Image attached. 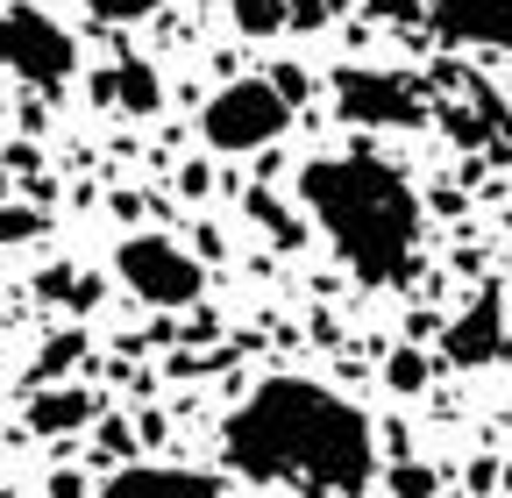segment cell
Returning a JSON list of instances; mask_svg holds the SVG:
<instances>
[{"label": "cell", "instance_id": "1", "mask_svg": "<svg viewBox=\"0 0 512 498\" xmlns=\"http://www.w3.org/2000/svg\"><path fill=\"white\" fill-rule=\"evenodd\" d=\"M221 456L249 484H299V491H328V498L363 491L377 470L363 406H349L342 392L313 385V378H264L228 413Z\"/></svg>", "mask_w": 512, "mask_h": 498}, {"label": "cell", "instance_id": "2", "mask_svg": "<svg viewBox=\"0 0 512 498\" xmlns=\"http://www.w3.org/2000/svg\"><path fill=\"white\" fill-rule=\"evenodd\" d=\"M299 200L320 221V235L335 242V257L363 285H399L413 271L420 249V193L406 185L399 164H384L370 150L349 157H313L299 171Z\"/></svg>", "mask_w": 512, "mask_h": 498}, {"label": "cell", "instance_id": "3", "mask_svg": "<svg viewBox=\"0 0 512 498\" xmlns=\"http://www.w3.org/2000/svg\"><path fill=\"white\" fill-rule=\"evenodd\" d=\"M292 129V100L278 93V79H228L207 114H200V136L221 157H249V150H271Z\"/></svg>", "mask_w": 512, "mask_h": 498}, {"label": "cell", "instance_id": "4", "mask_svg": "<svg viewBox=\"0 0 512 498\" xmlns=\"http://www.w3.org/2000/svg\"><path fill=\"white\" fill-rule=\"evenodd\" d=\"M114 278L136 292L143 306H192L207 292L200 257H192L185 242H171V235H128L114 249Z\"/></svg>", "mask_w": 512, "mask_h": 498}, {"label": "cell", "instance_id": "5", "mask_svg": "<svg viewBox=\"0 0 512 498\" xmlns=\"http://www.w3.org/2000/svg\"><path fill=\"white\" fill-rule=\"evenodd\" d=\"M79 65L72 29H57L43 8H8L0 15V72H15L29 86H64Z\"/></svg>", "mask_w": 512, "mask_h": 498}, {"label": "cell", "instance_id": "6", "mask_svg": "<svg viewBox=\"0 0 512 498\" xmlns=\"http://www.w3.org/2000/svg\"><path fill=\"white\" fill-rule=\"evenodd\" d=\"M335 107L356 129H413L427 114V93L406 72H370V65H342L335 72Z\"/></svg>", "mask_w": 512, "mask_h": 498}, {"label": "cell", "instance_id": "7", "mask_svg": "<svg viewBox=\"0 0 512 498\" xmlns=\"http://www.w3.org/2000/svg\"><path fill=\"white\" fill-rule=\"evenodd\" d=\"M441 356L456 363V370H484V363L505 356V299H498L491 285H484V292L463 306V314L441 328Z\"/></svg>", "mask_w": 512, "mask_h": 498}, {"label": "cell", "instance_id": "8", "mask_svg": "<svg viewBox=\"0 0 512 498\" xmlns=\"http://www.w3.org/2000/svg\"><path fill=\"white\" fill-rule=\"evenodd\" d=\"M427 22L456 50H512V0H427Z\"/></svg>", "mask_w": 512, "mask_h": 498}, {"label": "cell", "instance_id": "9", "mask_svg": "<svg viewBox=\"0 0 512 498\" xmlns=\"http://www.w3.org/2000/svg\"><path fill=\"white\" fill-rule=\"evenodd\" d=\"M100 498H221V484L200 470H171V463H128Z\"/></svg>", "mask_w": 512, "mask_h": 498}, {"label": "cell", "instance_id": "10", "mask_svg": "<svg viewBox=\"0 0 512 498\" xmlns=\"http://www.w3.org/2000/svg\"><path fill=\"white\" fill-rule=\"evenodd\" d=\"M242 36H285V29H313L328 15V0H228Z\"/></svg>", "mask_w": 512, "mask_h": 498}, {"label": "cell", "instance_id": "11", "mask_svg": "<svg viewBox=\"0 0 512 498\" xmlns=\"http://www.w3.org/2000/svg\"><path fill=\"white\" fill-rule=\"evenodd\" d=\"M100 406H93V392L86 385H43L36 399H29V427L36 434H72V427H86Z\"/></svg>", "mask_w": 512, "mask_h": 498}, {"label": "cell", "instance_id": "12", "mask_svg": "<svg viewBox=\"0 0 512 498\" xmlns=\"http://www.w3.org/2000/svg\"><path fill=\"white\" fill-rule=\"evenodd\" d=\"M100 100H114L128 114H157L164 107V86H157V72L143 65V57H121V65L100 79Z\"/></svg>", "mask_w": 512, "mask_h": 498}, {"label": "cell", "instance_id": "13", "mask_svg": "<svg viewBox=\"0 0 512 498\" xmlns=\"http://www.w3.org/2000/svg\"><path fill=\"white\" fill-rule=\"evenodd\" d=\"M242 207H249V221H256V228H264V235H271L278 249H299V242H306V221H292L278 193H249Z\"/></svg>", "mask_w": 512, "mask_h": 498}, {"label": "cell", "instance_id": "14", "mask_svg": "<svg viewBox=\"0 0 512 498\" xmlns=\"http://www.w3.org/2000/svg\"><path fill=\"white\" fill-rule=\"evenodd\" d=\"M384 378H392V392H420L427 385V356L420 349H399L392 363H384Z\"/></svg>", "mask_w": 512, "mask_h": 498}, {"label": "cell", "instance_id": "15", "mask_svg": "<svg viewBox=\"0 0 512 498\" xmlns=\"http://www.w3.org/2000/svg\"><path fill=\"white\" fill-rule=\"evenodd\" d=\"M86 8H93L100 22H143V15L171 8V0H86Z\"/></svg>", "mask_w": 512, "mask_h": 498}, {"label": "cell", "instance_id": "16", "mask_svg": "<svg viewBox=\"0 0 512 498\" xmlns=\"http://www.w3.org/2000/svg\"><path fill=\"white\" fill-rule=\"evenodd\" d=\"M370 15H384V22H420L427 15V0H363Z\"/></svg>", "mask_w": 512, "mask_h": 498}, {"label": "cell", "instance_id": "17", "mask_svg": "<svg viewBox=\"0 0 512 498\" xmlns=\"http://www.w3.org/2000/svg\"><path fill=\"white\" fill-rule=\"evenodd\" d=\"M43 228V214H22V207H0V242H22V235H36Z\"/></svg>", "mask_w": 512, "mask_h": 498}, {"label": "cell", "instance_id": "18", "mask_svg": "<svg viewBox=\"0 0 512 498\" xmlns=\"http://www.w3.org/2000/svg\"><path fill=\"white\" fill-rule=\"evenodd\" d=\"M399 498H434V470H399Z\"/></svg>", "mask_w": 512, "mask_h": 498}, {"label": "cell", "instance_id": "19", "mask_svg": "<svg viewBox=\"0 0 512 498\" xmlns=\"http://www.w3.org/2000/svg\"><path fill=\"white\" fill-rule=\"evenodd\" d=\"M50 491H57V498H86V477H79V470H57Z\"/></svg>", "mask_w": 512, "mask_h": 498}, {"label": "cell", "instance_id": "20", "mask_svg": "<svg viewBox=\"0 0 512 498\" xmlns=\"http://www.w3.org/2000/svg\"><path fill=\"white\" fill-rule=\"evenodd\" d=\"M505 491H512V470H505Z\"/></svg>", "mask_w": 512, "mask_h": 498}]
</instances>
